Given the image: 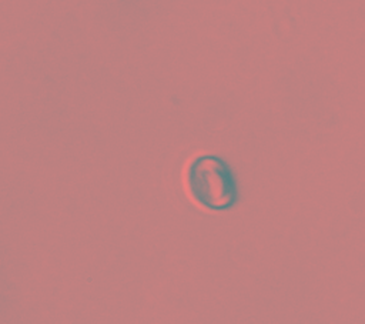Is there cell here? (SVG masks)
Wrapping results in <instances>:
<instances>
[{"label": "cell", "mask_w": 365, "mask_h": 324, "mask_svg": "<svg viewBox=\"0 0 365 324\" xmlns=\"http://www.w3.org/2000/svg\"><path fill=\"white\" fill-rule=\"evenodd\" d=\"M187 183L192 198L208 210H230L238 201L235 176L218 156L195 157L188 167Z\"/></svg>", "instance_id": "1"}]
</instances>
